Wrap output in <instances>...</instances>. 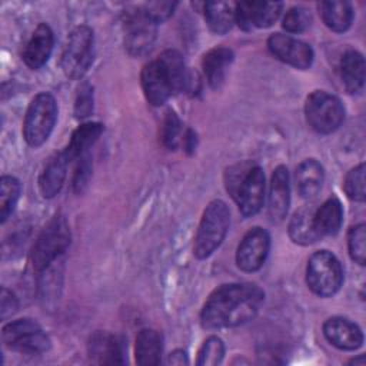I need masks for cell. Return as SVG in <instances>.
<instances>
[{
  "instance_id": "cell-39",
  "label": "cell",
  "mask_w": 366,
  "mask_h": 366,
  "mask_svg": "<svg viewBox=\"0 0 366 366\" xmlns=\"http://www.w3.org/2000/svg\"><path fill=\"white\" fill-rule=\"evenodd\" d=\"M0 300H1V303H0L1 319H7L9 316H11L17 312V307H19L17 297L10 290H7L6 287H1Z\"/></svg>"
},
{
  "instance_id": "cell-19",
  "label": "cell",
  "mask_w": 366,
  "mask_h": 366,
  "mask_svg": "<svg viewBox=\"0 0 366 366\" xmlns=\"http://www.w3.org/2000/svg\"><path fill=\"white\" fill-rule=\"evenodd\" d=\"M164 67L173 92H196L194 76L184 64L182 54L176 50H166L157 59Z\"/></svg>"
},
{
  "instance_id": "cell-20",
  "label": "cell",
  "mask_w": 366,
  "mask_h": 366,
  "mask_svg": "<svg viewBox=\"0 0 366 366\" xmlns=\"http://www.w3.org/2000/svg\"><path fill=\"white\" fill-rule=\"evenodd\" d=\"M89 356L99 365H122L123 349L119 339L107 332H96L87 345Z\"/></svg>"
},
{
  "instance_id": "cell-31",
  "label": "cell",
  "mask_w": 366,
  "mask_h": 366,
  "mask_svg": "<svg viewBox=\"0 0 366 366\" xmlns=\"http://www.w3.org/2000/svg\"><path fill=\"white\" fill-rule=\"evenodd\" d=\"M347 249L352 260L360 266L366 262V226L365 223L355 224L347 232Z\"/></svg>"
},
{
  "instance_id": "cell-28",
  "label": "cell",
  "mask_w": 366,
  "mask_h": 366,
  "mask_svg": "<svg viewBox=\"0 0 366 366\" xmlns=\"http://www.w3.org/2000/svg\"><path fill=\"white\" fill-rule=\"evenodd\" d=\"M203 11L209 29L216 34L227 33L234 23V3L207 1L203 4Z\"/></svg>"
},
{
  "instance_id": "cell-24",
  "label": "cell",
  "mask_w": 366,
  "mask_h": 366,
  "mask_svg": "<svg viewBox=\"0 0 366 366\" xmlns=\"http://www.w3.org/2000/svg\"><path fill=\"white\" fill-rule=\"evenodd\" d=\"M163 352V339L157 330L142 329L136 336L134 357L139 365H159Z\"/></svg>"
},
{
  "instance_id": "cell-16",
  "label": "cell",
  "mask_w": 366,
  "mask_h": 366,
  "mask_svg": "<svg viewBox=\"0 0 366 366\" xmlns=\"http://www.w3.org/2000/svg\"><path fill=\"white\" fill-rule=\"evenodd\" d=\"M53 43H54V36L50 26L46 23H40L33 31L30 40L24 47V51H23L24 63L33 70H37L41 66H44L51 54Z\"/></svg>"
},
{
  "instance_id": "cell-30",
  "label": "cell",
  "mask_w": 366,
  "mask_h": 366,
  "mask_svg": "<svg viewBox=\"0 0 366 366\" xmlns=\"http://www.w3.org/2000/svg\"><path fill=\"white\" fill-rule=\"evenodd\" d=\"M20 182L13 176H3L0 180V217L4 223L13 213L20 197Z\"/></svg>"
},
{
  "instance_id": "cell-34",
  "label": "cell",
  "mask_w": 366,
  "mask_h": 366,
  "mask_svg": "<svg viewBox=\"0 0 366 366\" xmlns=\"http://www.w3.org/2000/svg\"><path fill=\"white\" fill-rule=\"evenodd\" d=\"M310 21H312L310 13L305 7L296 6L286 11L282 20V27L287 33H302L310 26Z\"/></svg>"
},
{
  "instance_id": "cell-13",
  "label": "cell",
  "mask_w": 366,
  "mask_h": 366,
  "mask_svg": "<svg viewBox=\"0 0 366 366\" xmlns=\"http://www.w3.org/2000/svg\"><path fill=\"white\" fill-rule=\"evenodd\" d=\"M234 200L242 216L250 217L260 212L264 200V173L259 166H252L244 176Z\"/></svg>"
},
{
  "instance_id": "cell-32",
  "label": "cell",
  "mask_w": 366,
  "mask_h": 366,
  "mask_svg": "<svg viewBox=\"0 0 366 366\" xmlns=\"http://www.w3.org/2000/svg\"><path fill=\"white\" fill-rule=\"evenodd\" d=\"M223 356H224L223 340L217 336H210L203 342L199 350L196 363L199 366H216L222 363Z\"/></svg>"
},
{
  "instance_id": "cell-35",
  "label": "cell",
  "mask_w": 366,
  "mask_h": 366,
  "mask_svg": "<svg viewBox=\"0 0 366 366\" xmlns=\"http://www.w3.org/2000/svg\"><path fill=\"white\" fill-rule=\"evenodd\" d=\"M180 132H182V123L180 119L177 117V114L174 112H167L163 124H162V142L163 144L170 149L174 150L179 144V137H180Z\"/></svg>"
},
{
  "instance_id": "cell-36",
  "label": "cell",
  "mask_w": 366,
  "mask_h": 366,
  "mask_svg": "<svg viewBox=\"0 0 366 366\" xmlns=\"http://www.w3.org/2000/svg\"><path fill=\"white\" fill-rule=\"evenodd\" d=\"M93 112V89L89 83L80 84L74 100V116L77 119H84Z\"/></svg>"
},
{
  "instance_id": "cell-41",
  "label": "cell",
  "mask_w": 366,
  "mask_h": 366,
  "mask_svg": "<svg viewBox=\"0 0 366 366\" xmlns=\"http://www.w3.org/2000/svg\"><path fill=\"white\" fill-rule=\"evenodd\" d=\"M183 140H184V149L189 153H192L194 150V147H196V134L192 130H187L184 137H183Z\"/></svg>"
},
{
  "instance_id": "cell-14",
  "label": "cell",
  "mask_w": 366,
  "mask_h": 366,
  "mask_svg": "<svg viewBox=\"0 0 366 366\" xmlns=\"http://www.w3.org/2000/svg\"><path fill=\"white\" fill-rule=\"evenodd\" d=\"M323 335L330 345L342 350H356L363 343L362 329L342 316L329 317L323 323Z\"/></svg>"
},
{
  "instance_id": "cell-11",
  "label": "cell",
  "mask_w": 366,
  "mask_h": 366,
  "mask_svg": "<svg viewBox=\"0 0 366 366\" xmlns=\"http://www.w3.org/2000/svg\"><path fill=\"white\" fill-rule=\"evenodd\" d=\"M267 49L280 61L300 70L309 69L315 57L307 43L283 33H273L267 39Z\"/></svg>"
},
{
  "instance_id": "cell-38",
  "label": "cell",
  "mask_w": 366,
  "mask_h": 366,
  "mask_svg": "<svg viewBox=\"0 0 366 366\" xmlns=\"http://www.w3.org/2000/svg\"><path fill=\"white\" fill-rule=\"evenodd\" d=\"M90 172H92V163H90L89 154L80 156V162L76 167L74 177H73V187L77 193H81L86 189L90 177Z\"/></svg>"
},
{
  "instance_id": "cell-37",
  "label": "cell",
  "mask_w": 366,
  "mask_h": 366,
  "mask_svg": "<svg viewBox=\"0 0 366 366\" xmlns=\"http://www.w3.org/2000/svg\"><path fill=\"white\" fill-rule=\"evenodd\" d=\"M176 4L177 3H172V1H150V3H146L142 7V10L154 23H160V21H164L166 19H169L173 14V10H174Z\"/></svg>"
},
{
  "instance_id": "cell-7",
  "label": "cell",
  "mask_w": 366,
  "mask_h": 366,
  "mask_svg": "<svg viewBox=\"0 0 366 366\" xmlns=\"http://www.w3.org/2000/svg\"><path fill=\"white\" fill-rule=\"evenodd\" d=\"M94 36L89 26L74 27L61 53V69L70 79H81L93 61Z\"/></svg>"
},
{
  "instance_id": "cell-5",
  "label": "cell",
  "mask_w": 366,
  "mask_h": 366,
  "mask_svg": "<svg viewBox=\"0 0 366 366\" xmlns=\"http://www.w3.org/2000/svg\"><path fill=\"white\" fill-rule=\"evenodd\" d=\"M306 283L320 297L333 296L343 283V269L337 257L329 250L315 252L307 260Z\"/></svg>"
},
{
  "instance_id": "cell-22",
  "label": "cell",
  "mask_w": 366,
  "mask_h": 366,
  "mask_svg": "<svg viewBox=\"0 0 366 366\" xmlns=\"http://www.w3.org/2000/svg\"><path fill=\"white\" fill-rule=\"evenodd\" d=\"M295 177L299 194L305 199H313L323 186L325 172L317 160L306 159L297 166Z\"/></svg>"
},
{
  "instance_id": "cell-26",
  "label": "cell",
  "mask_w": 366,
  "mask_h": 366,
  "mask_svg": "<svg viewBox=\"0 0 366 366\" xmlns=\"http://www.w3.org/2000/svg\"><path fill=\"white\" fill-rule=\"evenodd\" d=\"M315 209L312 206H305L295 212L289 222V236L297 244H312L320 239L313 223Z\"/></svg>"
},
{
  "instance_id": "cell-29",
  "label": "cell",
  "mask_w": 366,
  "mask_h": 366,
  "mask_svg": "<svg viewBox=\"0 0 366 366\" xmlns=\"http://www.w3.org/2000/svg\"><path fill=\"white\" fill-rule=\"evenodd\" d=\"M103 133V124L97 122H89L80 124L71 134V139L64 149L70 159L83 156L87 153V150L97 142L100 134Z\"/></svg>"
},
{
  "instance_id": "cell-4",
  "label": "cell",
  "mask_w": 366,
  "mask_h": 366,
  "mask_svg": "<svg viewBox=\"0 0 366 366\" xmlns=\"http://www.w3.org/2000/svg\"><path fill=\"white\" fill-rule=\"evenodd\" d=\"M56 120H57L56 99L47 92L37 93L31 99L26 110L24 123H23V136L27 144H30L31 147L41 146L51 134Z\"/></svg>"
},
{
  "instance_id": "cell-17",
  "label": "cell",
  "mask_w": 366,
  "mask_h": 366,
  "mask_svg": "<svg viewBox=\"0 0 366 366\" xmlns=\"http://www.w3.org/2000/svg\"><path fill=\"white\" fill-rule=\"evenodd\" d=\"M290 204L289 172L285 166H277L270 179L269 187V214L273 220H283Z\"/></svg>"
},
{
  "instance_id": "cell-21",
  "label": "cell",
  "mask_w": 366,
  "mask_h": 366,
  "mask_svg": "<svg viewBox=\"0 0 366 366\" xmlns=\"http://www.w3.org/2000/svg\"><path fill=\"white\" fill-rule=\"evenodd\" d=\"M233 57H234L233 51L227 47H214L203 56V60H202L203 73L212 89L222 87L226 77V71L232 64Z\"/></svg>"
},
{
  "instance_id": "cell-6",
  "label": "cell",
  "mask_w": 366,
  "mask_h": 366,
  "mask_svg": "<svg viewBox=\"0 0 366 366\" xmlns=\"http://www.w3.org/2000/svg\"><path fill=\"white\" fill-rule=\"evenodd\" d=\"M305 114L309 126L320 133L329 134L339 129L345 119V107L340 99L325 90H315L305 103Z\"/></svg>"
},
{
  "instance_id": "cell-2",
  "label": "cell",
  "mask_w": 366,
  "mask_h": 366,
  "mask_svg": "<svg viewBox=\"0 0 366 366\" xmlns=\"http://www.w3.org/2000/svg\"><path fill=\"white\" fill-rule=\"evenodd\" d=\"M230 226V212L223 200H212L200 219L193 253L197 259L209 257L224 240Z\"/></svg>"
},
{
  "instance_id": "cell-15",
  "label": "cell",
  "mask_w": 366,
  "mask_h": 366,
  "mask_svg": "<svg viewBox=\"0 0 366 366\" xmlns=\"http://www.w3.org/2000/svg\"><path fill=\"white\" fill-rule=\"evenodd\" d=\"M142 87L152 106H162L173 93L169 76L159 60L147 63L142 70Z\"/></svg>"
},
{
  "instance_id": "cell-3",
  "label": "cell",
  "mask_w": 366,
  "mask_h": 366,
  "mask_svg": "<svg viewBox=\"0 0 366 366\" xmlns=\"http://www.w3.org/2000/svg\"><path fill=\"white\" fill-rule=\"evenodd\" d=\"M70 240L71 234L66 217L63 214H56L41 230L31 247L30 262L33 269L37 272L47 269L66 252L70 246Z\"/></svg>"
},
{
  "instance_id": "cell-27",
  "label": "cell",
  "mask_w": 366,
  "mask_h": 366,
  "mask_svg": "<svg viewBox=\"0 0 366 366\" xmlns=\"http://www.w3.org/2000/svg\"><path fill=\"white\" fill-rule=\"evenodd\" d=\"M325 24L336 31H346L353 20V9L349 1H320L317 4Z\"/></svg>"
},
{
  "instance_id": "cell-18",
  "label": "cell",
  "mask_w": 366,
  "mask_h": 366,
  "mask_svg": "<svg viewBox=\"0 0 366 366\" xmlns=\"http://www.w3.org/2000/svg\"><path fill=\"white\" fill-rule=\"evenodd\" d=\"M70 160L71 159L67 152L61 150L60 153L54 154L44 166L39 179V189L46 199L54 197L61 190Z\"/></svg>"
},
{
  "instance_id": "cell-1",
  "label": "cell",
  "mask_w": 366,
  "mask_h": 366,
  "mask_svg": "<svg viewBox=\"0 0 366 366\" xmlns=\"http://www.w3.org/2000/svg\"><path fill=\"white\" fill-rule=\"evenodd\" d=\"M263 302V290L253 283L223 285L204 302L200 313L202 326L223 329L243 325L256 317Z\"/></svg>"
},
{
  "instance_id": "cell-8",
  "label": "cell",
  "mask_w": 366,
  "mask_h": 366,
  "mask_svg": "<svg viewBox=\"0 0 366 366\" xmlns=\"http://www.w3.org/2000/svg\"><path fill=\"white\" fill-rule=\"evenodd\" d=\"M3 343L23 355H41L50 349V339L33 319H17L1 329Z\"/></svg>"
},
{
  "instance_id": "cell-25",
  "label": "cell",
  "mask_w": 366,
  "mask_h": 366,
  "mask_svg": "<svg viewBox=\"0 0 366 366\" xmlns=\"http://www.w3.org/2000/svg\"><path fill=\"white\" fill-rule=\"evenodd\" d=\"M340 77L349 93H357L365 84V57L357 50H347L340 60Z\"/></svg>"
},
{
  "instance_id": "cell-9",
  "label": "cell",
  "mask_w": 366,
  "mask_h": 366,
  "mask_svg": "<svg viewBox=\"0 0 366 366\" xmlns=\"http://www.w3.org/2000/svg\"><path fill=\"white\" fill-rule=\"evenodd\" d=\"M156 24L144 11H127L124 19V47L132 56L147 54L156 40Z\"/></svg>"
},
{
  "instance_id": "cell-23",
  "label": "cell",
  "mask_w": 366,
  "mask_h": 366,
  "mask_svg": "<svg viewBox=\"0 0 366 366\" xmlns=\"http://www.w3.org/2000/svg\"><path fill=\"white\" fill-rule=\"evenodd\" d=\"M343 207L336 197H329L313 213L315 229L320 237L336 234L342 226Z\"/></svg>"
},
{
  "instance_id": "cell-33",
  "label": "cell",
  "mask_w": 366,
  "mask_h": 366,
  "mask_svg": "<svg viewBox=\"0 0 366 366\" xmlns=\"http://www.w3.org/2000/svg\"><path fill=\"white\" fill-rule=\"evenodd\" d=\"M345 193L349 199L355 202H363L365 200V164L360 163L356 167H353L345 177L343 182Z\"/></svg>"
},
{
  "instance_id": "cell-10",
  "label": "cell",
  "mask_w": 366,
  "mask_h": 366,
  "mask_svg": "<svg viewBox=\"0 0 366 366\" xmlns=\"http://www.w3.org/2000/svg\"><path fill=\"white\" fill-rule=\"evenodd\" d=\"M270 249V234L262 227L250 229L242 239L236 252V263L243 272L259 270Z\"/></svg>"
},
{
  "instance_id": "cell-40",
  "label": "cell",
  "mask_w": 366,
  "mask_h": 366,
  "mask_svg": "<svg viewBox=\"0 0 366 366\" xmlns=\"http://www.w3.org/2000/svg\"><path fill=\"white\" fill-rule=\"evenodd\" d=\"M167 363H172V365H187L189 359H187V355H186L184 350L177 349V350H174V352H172L169 355Z\"/></svg>"
},
{
  "instance_id": "cell-12",
  "label": "cell",
  "mask_w": 366,
  "mask_h": 366,
  "mask_svg": "<svg viewBox=\"0 0 366 366\" xmlns=\"http://www.w3.org/2000/svg\"><path fill=\"white\" fill-rule=\"evenodd\" d=\"M282 1H240L234 3V23L243 30L270 27L280 16Z\"/></svg>"
}]
</instances>
